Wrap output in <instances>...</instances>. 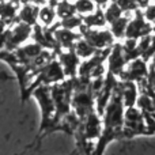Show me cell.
Segmentation results:
<instances>
[{"label":"cell","instance_id":"1","mask_svg":"<svg viewBox=\"0 0 155 155\" xmlns=\"http://www.w3.org/2000/svg\"><path fill=\"white\" fill-rule=\"evenodd\" d=\"M142 134H147L144 114L140 112L139 107H127V112L124 113L123 137H134Z\"/></svg>","mask_w":155,"mask_h":155},{"label":"cell","instance_id":"2","mask_svg":"<svg viewBox=\"0 0 155 155\" xmlns=\"http://www.w3.org/2000/svg\"><path fill=\"white\" fill-rule=\"evenodd\" d=\"M79 33L91 46L97 49V51H106L110 49L114 44V37L110 33L109 29H88V27L82 26L79 29Z\"/></svg>","mask_w":155,"mask_h":155},{"label":"cell","instance_id":"3","mask_svg":"<svg viewBox=\"0 0 155 155\" xmlns=\"http://www.w3.org/2000/svg\"><path fill=\"white\" fill-rule=\"evenodd\" d=\"M31 31H33V26L18 21L14 26H11L10 29L7 30L5 49H7V51H15L16 48L22 46L31 37Z\"/></svg>","mask_w":155,"mask_h":155},{"label":"cell","instance_id":"4","mask_svg":"<svg viewBox=\"0 0 155 155\" xmlns=\"http://www.w3.org/2000/svg\"><path fill=\"white\" fill-rule=\"evenodd\" d=\"M59 61L61 64L63 70H64L65 78L68 79H74L78 76V70H79L80 59L78 57L74 49H61L59 53Z\"/></svg>","mask_w":155,"mask_h":155},{"label":"cell","instance_id":"5","mask_svg":"<svg viewBox=\"0 0 155 155\" xmlns=\"http://www.w3.org/2000/svg\"><path fill=\"white\" fill-rule=\"evenodd\" d=\"M38 10L40 7L33 3H26L23 4L21 8H18V18L19 22H23L26 25H30V26H34V25L38 23Z\"/></svg>","mask_w":155,"mask_h":155},{"label":"cell","instance_id":"6","mask_svg":"<svg viewBox=\"0 0 155 155\" xmlns=\"http://www.w3.org/2000/svg\"><path fill=\"white\" fill-rule=\"evenodd\" d=\"M57 19L59 18H57L54 5H52V4H49L48 3V4L41 5L40 7V10H38V25L51 29L52 26L56 25Z\"/></svg>","mask_w":155,"mask_h":155},{"label":"cell","instance_id":"7","mask_svg":"<svg viewBox=\"0 0 155 155\" xmlns=\"http://www.w3.org/2000/svg\"><path fill=\"white\" fill-rule=\"evenodd\" d=\"M107 25L106 19H105L104 10L98 7L94 12L88 14V15L83 16V26L88 27V29H101Z\"/></svg>","mask_w":155,"mask_h":155},{"label":"cell","instance_id":"8","mask_svg":"<svg viewBox=\"0 0 155 155\" xmlns=\"http://www.w3.org/2000/svg\"><path fill=\"white\" fill-rule=\"evenodd\" d=\"M132 14H124L121 18L116 19L114 22L109 25V30L113 34L114 38H125V31H127V26H128L129 18H131Z\"/></svg>","mask_w":155,"mask_h":155},{"label":"cell","instance_id":"9","mask_svg":"<svg viewBox=\"0 0 155 155\" xmlns=\"http://www.w3.org/2000/svg\"><path fill=\"white\" fill-rule=\"evenodd\" d=\"M74 51H75V53L78 54V57H79V59H83V60L90 59L91 56H94V54L98 52L94 46H91L83 37H80L79 40L76 41L75 46H74Z\"/></svg>","mask_w":155,"mask_h":155},{"label":"cell","instance_id":"10","mask_svg":"<svg viewBox=\"0 0 155 155\" xmlns=\"http://www.w3.org/2000/svg\"><path fill=\"white\" fill-rule=\"evenodd\" d=\"M54 8H56V14L59 19L68 18V16L76 14L75 5H74V3L71 0H59L56 3V5H54Z\"/></svg>","mask_w":155,"mask_h":155},{"label":"cell","instance_id":"11","mask_svg":"<svg viewBox=\"0 0 155 155\" xmlns=\"http://www.w3.org/2000/svg\"><path fill=\"white\" fill-rule=\"evenodd\" d=\"M74 5H75L76 14L80 16L88 15V14L94 12V11L98 8V5H97L93 0H75Z\"/></svg>","mask_w":155,"mask_h":155},{"label":"cell","instance_id":"12","mask_svg":"<svg viewBox=\"0 0 155 155\" xmlns=\"http://www.w3.org/2000/svg\"><path fill=\"white\" fill-rule=\"evenodd\" d=\"M105 10H104V14H105V19H106L107 25H110L112 22H114L116 19L121 18V16L124 15L123 10H121L120 7H118V4L116 2H110L107 5H105Z\"/></svg>","mask_w":155,"mask_h":155},{"label":"cell","instance_id":"13","mask_svg":"<svg viewBox=\"0 0 155 155\" xmlns=\"http://www.w3.org/2000/svg\"><path fill=\"white\" fill-rule=\"evenodd\" d=\"M30 3H33V4L38 5V7H41V5H45L49 3V0H30Z\"/></svg>","mask_w":155,"mask_h":155}]
</instances>
